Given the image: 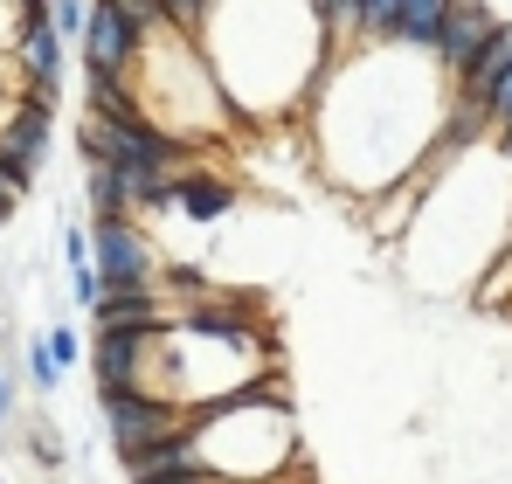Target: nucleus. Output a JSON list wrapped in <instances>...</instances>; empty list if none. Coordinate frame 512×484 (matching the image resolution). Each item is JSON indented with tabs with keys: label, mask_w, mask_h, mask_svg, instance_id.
<instances>
[{
	"label": "nucleus",
	"mask_w": 512,
	"mask_h": 484,
	"mask_svg": "<svg viewBox=\"0 0 512 484\" xmlns=\"http://www.w3.org/2000/svg\"><path fill=\"white\" fill-rule=\"evenodd\" d=\"M42 339H49V353H56V367H77V360H84V332H77V325H49V332H42Z\"/></svg>",
	"instance_id": "18"
},
{
	"label": "nucleus",
	"mask_w": 512,
	"mask_h": 484,
	"mask_svg": "<svg viewBox=\"0 0 512 484\" xmlns=\"http://www.w3.org/2000/svg\"><path fill=\"white\" fill-rule=\"evenodd\" d=\"M506 21L485 7V0H450V21H443V42H436V63L450 70V83L464 77L478 56H485V42L499 35Z\"/></svg>",
	"instance_id": "8"
},
{
	"label": "nucleus",
	"mask_w": 512,
	"mask_h": 484,
	"mask_svg": "<svg viewBox=\"0 0 512 484\" xmlns=\"http://www.w3.org/2000/svg\"><path fill=\"white\" fill-rule=\"evenodd\" d=\"M443 63L416 49H360L340 56V70L326 77L319 104V132H326V166L353 194H374L436 153L443 139Z\"/></svg>",
	"instance_id": "1"
},
{
	"label": "nucleus",
	"mask_w": 512,
	"mask_h": 484,
	"mask_svg": "<svg viewBox=\"0 0 512 484\" xmlns=\"http://www.w3.org/2000/svg\"><path fill=\"white\" fill-rule=\"evenodd\" d=\"M167 14H173V28H180V35H194V42H201V28H208L215 0H167Z\"/></svg>",
	"instance_id": "19"
},
{
	"label": "nucleus",
	"mask_w": 512,
	"mask_h": 484,
	"mask_svg": "<svg viewBox=\"0 0 512 484\" xmlns=\"http://www.w3.org/2000/svg\"><path fill=\"white\" fill-rule=\"evenodd\" d=\"M485 111H492V125H506V118H512V70L499 77V90L485 97Z\"/></svg>",
	"instance_id": "20"
},
{
	"label": "nucleus",
	"mask_w": 512,
	"mask_h": 484,
	"mask_svg": "<svg viewBox=\"0 0 512 484\" xmlns=\"http://www.w3.org/2000/svg\"><path fill=\"white\" fill-rule=\"evenodd\" d=\"M97 402H104V436H111L118 464H132L139 450H153V443H167L180 429H194V408L167 402V395H153V388H118V395H97Z\"/></svg>",
	"instance_id": "3"
},
{
	"label": "nucleus",
	"mask_w": 512,
	"mask_h": 484,
	"mask_svg": "<svg viewBox=\"0 0 512 484\" xmlns=\"http://www.w3.org/2000/svg\"><path fill=\"white\" fill-rule=\"evenodd\" d=\"M402 0H360V49H395Z\"/></svg>",
	"instance_id": "14"
},
{
	"label": "nucleus",
	"mask_w": 512,
	"mask_h": 484,
	"mask_svg": "<svg viewBox=\"0 0 512 484\" xmlns=\"http://www.w3.org/2000/svg\"><path fill=\"white\" fill-rule=\"evenodd\" d=\"M173 208H180L187 222H222V215L236 208V187H229V173H201V166H187Z\"/></svg>",
	"instance_id": "9"
},
{
	"label": "nucleus",
	"mask_w": 512,
	"mask_h": 484,
	"mask_svg": "<svg viewBox=\"0 0 512 484\" xmlns=\"http://www.w3.org/2000/svg\"><path fill=\"white\" fill-rule=\"evenodd\" d=\"M49 132H56V104H42V97H21L7 118H0V173L28 194L35 187V173L49 160Z\"/></svg>",
	"instance_id": "5"
},
{
	"label": "nucleus",
	"mask_w": 512,
	"mask_h": 484,
	"mask_svg": "<svg viewBox=\"0 0 512 484\" xmlns=\"http://www.w3.org/2000/svg\"><path fill=\"white\" fill-rule=\"evenodd\" d=\"M443 21H450V0H402V21H395V49L436 56V42H443Z\"/></svg>",
	"instance_id": "10"
},
{
	"label": "nucleus",
	"mask_w": 512,
	"mask_h": 484,
	"mask_svg": "<svg viewBox=\"0 0 512 484\" xmlns=\"http://www.w3.org/2000/svg\"><path fill=\"white\" fill-rule=\"evenodd\" d=\"M21 367H28V381H35V395H56V388H63V367H56V353H49V339H28V353H21Z\"/></svg>",
	"instance_id": "15"
},
{
	"label": "nucleus",
	"mask_w": 512,
	"mask_h": 484,
	"mask_svg": "<svg viewBox=\"0 0 512 484\" xmlns=\"http://www.w3.org/2000/svg\"><path fill=\"white\" fill-rule=\"evenodd\" d=\"M146 42H153V35H146V28H132L111 0H90L84 42H77L90 77H132V70H139V56H146Z\"/></svg>",
	"instance_id": "6"
},
{
	"label": "nucleus",
	"mask_w": 512,
	"mask_h": 484,
	"mask_svg": "<svg viewBox=\"0 0 512 484\" xmlns=\"http://www.w3.org/2000/svg\"><path fill=\"white\" fill-rule=\"evenodd\" d=\"M201 56L215 63L229 111L243 118H284L333 77V35L312 0H215Z\"/></svg>",
	"instance_id": "2"
},
{
	"label": "nucleus",
	"mask_w": 512,
	"mask_h": 484,
	"mask_svg": "<svg viewBox=\"0 0 512 484\" xmlns=\"http://www.w3.org/2000/svg\"><path fill=\"white\" fill-rule=\"evenodd\" d=\"M90 256H97L104 291H167V284H153V242L139 236L132 215L90 222Z\"/></svg>",
	"instance_id": "4"
},
{
	"label": "nucleus",
	"mask_w": 512,
	"mask_h": 484,
	"mask_svg": "<svg viewBox=\"0 0 512 484\" xmlns=\"http://www.w3.org/2000/svg\"><path fill=\"white\" fill-rule=\"evenodd\" d=\"M499 153H506V160H512V118H506V125H499Z\"/></svg>",
	"instance_id": "23"
},
{
	"label": "nucleus",
	"mask_w": 512,
	"mask_h": 484,
	"mask_svg": "<svg viewBox=\"0 0 512 484\" xmlns=\"http://www.w3.org/2000/svg\"><path fill=\"white\" fill-rule=\"evenodd\" d=\"M506 70H512V28H499V35L485 42V56L457 77V97H478V104H485V97L499 90V77H506Z\"/></svg>",
	"instance_id": "12"
},
{
	"label": "nucleus",
	"mask_w": 512,
	"mask_h": 484,
	"mask_svg": "<svg viewBox=\"0 0 512 484\" xmlns=\"http://www.w3.org/2000/svg\"><path fill=\"white\" fill-rule=\"evenodd\" d=\"M0 484H7V478H0Z\"/></svg>",
	"instance_id": "24"
},
{
	"label": "nucleus",
	"mask_w": 512,
	"mask_h": 484,
	"mask_svg": "<svg viewBox=\"0 0 512 484\" xmlns=\"http://www.w3.org/2000/svg\"><path fill=\"white\" fill-rule=\"evenodd\" d=\"M14 208H21V187H14V180H7V173H0V229H7V222H14Z\"/></svg>",
	"instance_id": "21"
},
{
	"label": "nucleus",
	"mask_w": 512,
	"mask_h": 484,
	"mask_svg": "<svg viewBox=\"0 0 512 484\" xmlns=\"http://www.w3.org/2000/svg\"><path fill=\"white\" fill-rule=\"evenodd\" d=\"M160 332H167V325H160ZM160 332H139V325L97 332V339H90V374H97V395L146 388V367H153V346H160Z\"/></svg>",
	"instance_id": "7"
},
{
	"label": "nucleus",
	"mask_w": 512,
	"mask_h": 484,
	"mask_svg": "<svg viewBox=\"0 0 512 484\" xmlns=\"http://www.w3.org/2000/svg\"><path fill=\"white\" fill-rule=\"evenodd\" d=\"M312 14L326 21V35H333V63H340L346 49L360 42V0H312Z\"/></svg>",
	"instance_id": "13"
},
{
	"label": "nucleus",
	"mask_w": 512,
	"mask_h": 484,
	"mask_svg": "<svg viewBox=\"0 0 512 484\" xmlns=\"http://www.w3.org/2000/svg\"><path fill=\"white\" fill-rule=\"evenodd\" d=\"M84 201H90V222L132 215V187H125V173L104 166V160H84Z\"/></svg>",
	"instance_id": "11"
},
{
	"label": "nucleus",
	"mask_w": 512,
	"mask_h": 484,
	"mask_svg": "<svg viewBox=\"0 0 512 484\" xmlns=\"http://www.w3.org/2000/svg\"><path fill=\"white\" fill-rule=\"evenodd\" d=\"M132 28H146V35H160V28H173V14H167V0H111Z\"/></svg>",
	"instance_id": "16"
},
{
	"label": "nucleus",
	"mask_w": 512,
	"mask_h": 484,
	"mask_svg": "<svg viewBox=\"0 0 512 484\" xmlns=\"http://www.w3.org/2000/svg\"><path fill=\"white\" fill-rule=\"evenodd\" d=\"M14 395H21V388H14V374H0V429H7V422H14V408H21Z\"/></svg>",
	"instance_id": "22"
},
{
	"label": "nucleus",
	"mask_w": 512,
	"mask_h": 484,
	"mask_svg": "<svg viewBox=\"0 0 512 484\" xmlns=\"http://www.w3.org/2000/svg\"><path fill=\"white\" fill-rule=\"evenodd\" d=\"M49 21L63 42H84V21H90V0H49Z\"/></svg>",
	"instance_id": "17"
}]
</instances>
